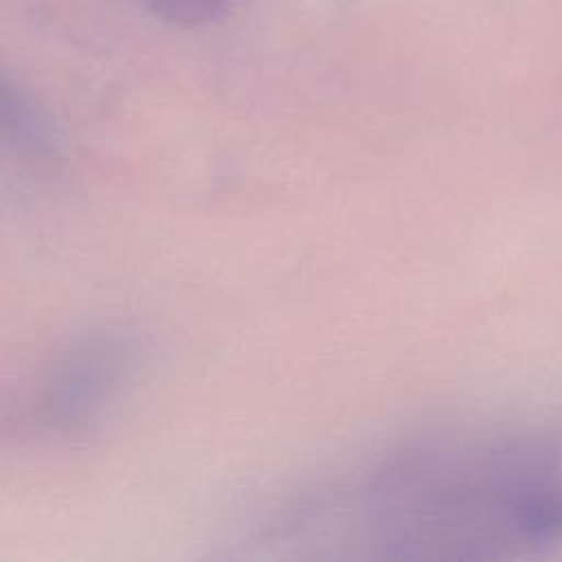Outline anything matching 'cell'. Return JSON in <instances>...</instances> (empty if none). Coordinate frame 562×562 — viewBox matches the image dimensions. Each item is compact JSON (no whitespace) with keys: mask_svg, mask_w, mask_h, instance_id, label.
Returning a JSON list of instances; mask_svg holds the SVG:
<instances>
[{"mask_svg":"<svg viewBox=\"0 0 562 562\" xmlns=\"http://www.w3.org/2000/svg\"><path fill=\"white\" fill-rule=\"evenodd\" d=\"M132 369V349L119 338L77 347L53 373L44 393V417L55 428H81L119 389Z\"/></svg>","mask_w":562,"mask_h":562,"instance_id":"6da1fadb","label":"cell"},{"mask_svg":"<svg viewBox=\"0 0 562 562\" xmlns=\"http://www.w3.org/2000/svg\"><path fill=\"white\" fill-rule=\"evenodd\" d=\"M140 4L154 18L176 26L213 24L228 9V0H143Z\"/></svg>","mask_w":562,"mask_h":562,"instance_id":"7a4b0ae2","label":"cell"},{"mask_svg":"<svg viewBox=\"0 0 562 562\" xmlns=\"http://www.w3.org/2000/svg\"><path fill=\"white\" fill-rule=\"evenodd\" d=\"M136 2H138V4H140V2H143V0H136Z\"/></svg>","mask_w":562,"mask_h":562,"instance_id":"3957f363","label":"cell"}]
</instances>
